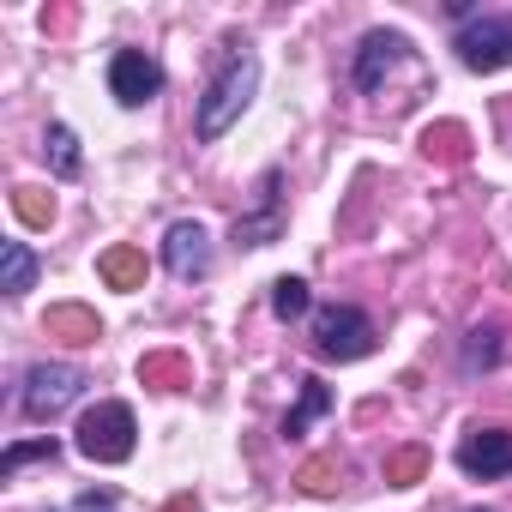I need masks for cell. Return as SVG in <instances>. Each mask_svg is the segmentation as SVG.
Segmentation results:
<instances>
[{
  "instance_id": "2",
  "label": "cell",
  "mask_w": 512,
  "mask_h": 512,
  "mask_svg": "<svg viewBox=\"0 0 512 512\" xmlns=\"http://www.w3.org/2000/svg\"><path fill=\"white\" fill-rule=\"evenodd\" d=\"M85 386H91V374H85L79 362H37V368L25 374L19 410H25L31 422H55L61 410H73V404L85 398Z\"/></svg>"
},
{
  "instance_id": "12",
  "label": "cell",
  "mask_w": 512,
  "mask_h": 512,
  "mask_svg": "<svg viewBox=\"0 0 512 512\" xmlns=\"http://www.w3.org/2000/svg\"><path fill=\"white\" fill-rule=\"evenodd\" d=\"M0 290H7V296L37 290V253L25 241H0Z\"/></svg>"
},
{
  "instance_id": "7",
  "label": "cell",
  "mask_w": 512,
  "mask_h": 512,
  "mask_svg": "<svg viewBox=\"0 0 512 512\" xmlns=\"http://www.w3.org/2000/svg\"><path fill=\"white\" fill-rule=\"evenodd\" d=\"M404 61H410V37H404V31H368V37L356 43V67H350V79H356L362 97H380L386 79H392Z\"/></svg>"
},
{
  "instance_id": "16",
  "label": "cell",
  "mask_w": 512,
  "mask_h": 512,
  "mask_svg": "<svg viewBox=\"0 0 512 512\" xmlns=\"http://www.w3.org/2000/svg\"><path fill=\"white\" fill-rule=\"evenodd\" d=\"M55 452H61V440L55 434H43V440H19V446H7V452H0V476H19L25 464H55Z\"/></svg>"
},
{
  "instance_id": "1",
  "label": "cell",
  "mask_w": 512,
  "mask_h": 512,
  "mask_svg": "<svg viewBox=\"0 0 512 512\" xmlns=\"http://www.w3.org/2000/svg\"><path fill=\"white\" fill-rule=\"evenodd\" d=\"M229 55L217 61V73L205 79V97H199V115H193V139L199 145H217L235 121H241V109L253 103V91H260V55H253L247 43H223Z\"/></svg>"
},
{
  "instance_id": "3",
  "label": "cell",
  "mask_w": 512,
  "mask_h": 512,
  "mask_svg": "<svg viewBox=\"0 0 512 512\" xmlns=\"http://www.w3.org/2000/svg\"><path fill=\"white\" fill-rule=\"evenodd\" d=\"M133 434H139L133 410H127L121 398H109V404H97V410L79 416V440H73V446H79L91 464H127V458H133Z\"/></svg>"
},
{
  "instance_id": "13",
  "label": "cell",
  "mask_w": 512,
  "mask_h": 512,
  "mask_svg": "<svg viewBox=\"0 0 512 512\" xmlns=\"http://www.w3.org/2000/svg\"><path fill=\"white\" fill-rule=\"evenodd\" d=\"M97 278L109 290H145V253L139 247H109L97 260Z\"/></svg>"
},
{
  "instance_id": "5",
  "label": "cell",
  "mask_w": 512,
  "mask_h": 512,
  "mask_svg": "<svg viewBox=\"0 0 512 512\" xmlns=\"http://www.w3.org/2000/svg\"><path fill=\"white\" fill-rule=\"evenodd\" d=\"M452 49L470 73H500L512 67V13H476L470 25L452 31Z\"/></svg>"
},
{
  "instance_id": "17",
  "label": "cell",
  "mask_w": 512,
  "mask_h": 512,
  "mask_svg": "<svg viewBox=\"0 0 512 512\" xmlns=\"http://www.w3.org/2000/svg\"><path fill=\"white\" fill-rule=\"evenodd\" d=\"M43 151H49V163H55V175L61 181H73L79 175V139H73V127H49V139H43Z\"/></svg>"
},
{
  "instance_id": "19",
  "label": "cell",
  "mask_w": 512,
  "mask_h": 512,
  "mask_svg": "<svg viewBox=\"0 0 512 512\" xmlns=\"http://www.w3.org/2000/svg\"><path fill=\"white\" fill-rule=\"evenodd\" d=\"M272 314L278 320H302L308 314V284L302 278H278L272 284Z\"/></svg>"
},
{
  "instance_id": "8",
  "label": "cell",
  "mask_w": 512,
  "mask_h": 512,
  "mask_svg": "<svg viewBox=\"0 0 512 512\" xmlns=\"http://www.w3.org/2000/svg\"><path fill=\"white\" fill-rule=\"evenodd\" d=\"M157 91H163V67L145 49H115L109 55V97L121 109H145Z\"/></svg>"
},
{
  "instance_id": "6",
  "label": "cell",
  "mask_w": 512,
  "mask_h": 512,
  "mask_svg": "<svg viewBox=\"0 0 512 512\" xmlns=\"http://www.w3.org/2000/svg\"><path fill=\"white\" fill-rule=\"evenodd\" d=\"M278 235H284V169L272 163L253 187V205L235 217V247H266Z\"/></svg>"
},
{
  "instance_id": "10",
  "label": "cell",
  "mask_w": 512,
  "mask_h": 512,
  "mask_svg": "<svg viewBox=\"0 0 512 512\" xmlns=\"http://www.w3.org/2000/svg\"><path fill=\"white\" fill-rule=\"evenodd\" d=\"M163 266L175 278H205L211 272V235H205V223H193V217L169 223V235H163Z\"/></svg>"
},
{
  "instance_id": "21",
  "label": "cell",
  "mask_w": 512,
  "mask_h": 512,
  "mask_svg": "<svg viewBox=\"0 0 512 512\" xmlns=\"http://www.w3.org/2000/svg\"><path fill=\"white\" fill-rule=\"evenodd\" d=\"M13 211H19L25 223H37V229H43V223L55 217V199H49L43 187H19V193H13Z\"/></svg>"
},
{
  "instance_id": "9",
  "label": "cell",
  "mask_w": 512,
  "mask_h": 512,
  "mask_svg": "<svg viewBox=\"0 0 512 512\" xmlns=\"http://www.w3.org/2000/svg\"><path fill=\"white\" fill-rule=\"evenodd\" d=\"M458 470L476 476V482L512 476V434H506V428H470V434L458 440Z\"/></svg>"
},
{
  "instance_id": "22",
  "label": "cell",
  "mask_w": 512,
  "mask_h": 512,
  "mask_svg": "<svg viewBox=\"0 0 512 512\" xmlns=\"http://www.w3.org/2000/svg\"><path fill=\"white\" fill-rule=\"evenodd\" d=\"M296 482H302V494H332V488H338V464H332V458H308Z\"/></svg>"
},
{
  "instance_id": "15",
  "label": "cell",
  "mask_w": 512,
  "mask_h": 512,
  "mask_svg": "<svg viewBox=\"0 0 512 512\" xmlns=\"http://www.w3.org/2000/svg\"><path fill=\"white\" fill-rule=\"evenodd\" d=\"M139 380L157 386V392H181V386H187V356H175V350L145 356V362H139Z\"/></svg>"
},
{
  "instance_id": "11",
  "label": "cell",
  "mask_w": 512,
  "mask_h": 512,
  "mask_svg": "<svg viewBox=\"0 0 512 512\" xmlns=\"http://www.w3.org/2000/svg\"><path fill=\"white\" fill-rule=\"evenodd\" d=\"M326 410H332V386H326L320 374H308V380H302V404L284 416V440H302V434H308Z\"/></svg>"
},
{
  "instance_id": "4",
  "label": "cell",
  "mask_w": 512,
  "mask_h": 512,
  "mask_svg": "<svg viewBox=\"0 0 512 512\" xmlns=\"http://www.w3.org/2000/svg\"><path fill=\"white\" fill-rule=\"evenodd\" d=\"M314 350L326 362H362L374 350V320L350 302H332V308L314 314Z\"/></svg>"
},
{
  "instance_id": "25",
  "label": "cell",
  "mask_w": 512,
  "mask_h": 512,
  "mask_svg": "<svg viewBox=\"0 0 512 512\" xmlns=\"http://www.w3.org/2000/svg\"><path fill=\"white\" fill-rule=\"evenodd\" d=\"M476 512H482V506H476Z\"/></svg>"
},
{
  "instance_id": "23",
  "label": "cell",
  "mask_w": 512,
  "mask_h": 512,
  "mask_svg": "<svg viewBox=\"0 0 512 512\" xmlns=\"http://www.w3.org/2000/svg\"><path fill=\"white\" fill-rule=\"evenodd\" d=\"M73 512H115V494H109V488H85V494L73 500Z\"/></svg>"
},
{
  "instance_id": "14",
  "label": "cell",
  "mask_w": 512,
  "mask_h": 512,
  "mask_svg": "<svg viewBox=\"0 0 512 512\" xmlns=\"http://www.w3.org/2000/svg\"><path fill=\"white\" fill-rule=\"evenodd\" d=\"M49 332L67 338V344H97L103 338V326H97L91 308H49Z\"/></svg>"
},
{
  "instance_id": "24",
  "label": "cell",
  "mask_w": 512,
  "mask_h": 512,
  "mask_svg": "<svg viewBox=\"0 0 512 512\" xmlns=\"http://www.w3.org/2000/svg\"><path fill=\"white\" fill-rule=\"evenodd\" d=\"M169 512H187V500H175V506H169Z\"/></svg>"
},
{
  "instance_id": "18",
  "label": "cell",
  "mask_w": 512,
  "mask_h": 512,
  "mask_svg": "<svg viewBox=\"0 0 512 512\" xmlns=\"http://www.w3.org/2000/svg\"><path fill=\"white\" fill-rule=\"evenodd\" d=\"M494 362H500V326H476L464 338V368L476 374V368H494Z\"/></svg>"
},
{
  "instance_id": "20",
  "label": "cell",
  "mask_w": 512,
  "mask_h": 512,
  "mask_svg": "<svg viewBox=\"0 0 512 512\" xmlns=\"http://www.w3.org/2000/svg\"><path fill=\"white\" fill-rule=\"evenodd\" d=\"M422 470H428V452H422V446H404V452L386 458V482H398V488L422 482Z\"/></svg>"
}]
</instances>
